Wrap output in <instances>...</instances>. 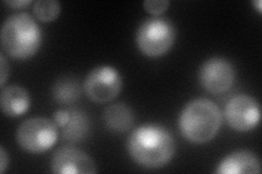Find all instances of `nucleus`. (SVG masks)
I'll return each mask as SVG.
<instances>
[{
	"label": "nucleus",
	"instance_id": "nucleus-1",
	"mask_svg": "<svg viewBox=\"0 0 262 174\" xmlns=\"http://www.w3.org/2000/svg\"><path fill=\"white\" fill-rule=\"evenodd\" d=\"M126 148L130 158L140 167L158 170L174 158L176 142L165 127L158 123H146L131 132Z\"/></svg>",
	"mask_w": 262,
	"mask_h": 174
},
{
	"label": "nucleus",
	"instance_id": "nucleus-2",
	"mask_svg": "<svg viewBox=\"0 0 262 174\" xmlns=\"http://www.w3.org/2000/svg\"><path fill=\"white\" fill-rule=\"evenodd\" d=\"M223 122L219 106L207 98H195L179 114L180 133L193 144H206L216 136Z\"/></svg>",
	"mask_w": 262,
	"mask_h": 174
},
{
	"label": "nucleus",
	"instance_id": "nucleus-3",
	"mask_svg": "<svg viewBox=\"0 0 262 174\" xmlns=\"http://www.w3.org/2000/svg\"><path fill=\"white\" fill-rule=\"evenodd\" d=\"M4 53L14 59L26 60L35 56L42 46L43 33L28 12H18L4 21L0 33Z\"/></svg>",
	"mask_w": 262,
	"mask_h": 174
},
{
	"label": "nucleus",
	"instance_id": "nucleus-4",
	"mask_svg": "<svg viewBox=\"0 0 262 174\" xmlns=\"http://www.w3.org/2000/svg\"><path fill=\"white\" fill-rule=\"evenodd\" d=\"M176 27L164 16H152L139 26L136 44L146 57L158 58L167 54L176 40Z\"/></svg>",
	"mask_w": 262,
	"mask_h": 174
},
{
	"label": "nucleus",
	"instance_id": "nucleus-5",
	"mask_svg": "<svg viewBox=\"0 0 262 174\" xmlns=\"http://www.w3.org/2000/svg\"><path fill=\"white\" fill-rule=\"evenodd\" d=\"M15 139L24 152L42 154L57 143L58 128L51 119L44 117L29 118L16 129Z\"/></svg>",
	"mask_w": 262,
	"mask_h": 174
},
{
	"label": "nucleus",
	"instance_id": "nucleus-6",
	"mask_svg": "<svg viewBox=\"0 0 262 174\" xmlns=\"http://www.w3.org/2000/svg\"><path fill=\"white\" fill-rule=\"evenodd\" d=\"M122 78L112 65H100L88 73L83 82L85 95L96 104L114 101L122 89Z\"/></svg>",
	"mask_w": 262,
	"mask_h": 174
},
{
	"label": "nucleus",
	"instance_id": "nucleus-7",
	"mask_svg": "<svg viewBox=\"0 0 262 174\" xmlns=\"http://www.w3.org/2000/svg\"><path fill=\"white\" fill-rule=\"evenodd\" d=\"M235 78L234 65L223 57L209 58L202 62L198 71L200 85L213 95L227 92L233 86Z\"/></svg>",
	"mask_w": 262,
	"mask_h": 174
},
{
	"label": "nucleus",
	"instance_id": "nucleus-8",
	"mask_svg": "<svg viewBox=\"0 0 262 174\" xmlns=\"http://www.w3.org/2000/svg\"><path fill=\"white\" fill-rule=\"evenodd\" d=\"M224 118L233 130L237 132H249L255 129L260 122V104L255 97L247 94H238L227 102Z\"/></svg>",
	"mask_w": 262,
	"mask_h": 174
},
{
	"label": "nucleus",
	"instance_id": "nucleus-9",
	"mask_svg": "<svg viewBox=\"0 0 262 174\" xmlns=\"http://www.w3.org/2000/svg\"><path fill=\"white\" fill-rule=\"evenodd\" d=\"M51 170L56 174H94L97 167L92 157L68 145L57 149L51 159Z\"/></svg>",
	"mask_w": 262,
	"mask_h": 174
},
{
	"label": "nucleus",
	"instance_id": "nucleus-10",
	"mask_svg": "<svg viewBox=\"0 0 262 174\" xmlns=\"http://www.w3.org/2000/svg\"><path fill=\"white\" fill-rule=\"evenodd\" d=\"M261 162L256 154L249 151H236L225 156L215 169L217 174H259Z\"/></svg>",
	"mask_w": 262,
	"mask_h": 174
},
{
	"label": "nucleus",
	"instance_id": "nucleus-11",
	"mask_svg": "<svg viewBox=\"0 0 262 174\" xmlns=\"http://www.w3.org/2000/svg\"><path fill=\"white\" fill-rule=\"evenodd\" d=\"M30 106L31 97L24 87L20 85H9L2 88L0 107L6 117H20L29 110Z\"/></svg>",
	"mask_w": 262,
	"mask_h": 174
},
{
	"label": "nucleus",
	"instance_id": "nucleus-12",
	"mask_svg": "<svg viewBox=\"0 0 262 174\" xmlns=\"http://www.w3.org/2000/svg\"><path fill=\"white\" fill-rule=\"evenodd\" d=\"M62 138L69 143H81L91 132V120L83 110L68 109V119L60 128Z\"/></svg>",
	"mask_w": 262,
	"mask_h": 174
},
{
	"label": "nucleus",
	"instance_id": "nucleus-13",
	"mask_svg": "<svg viewBox=\"0 0 262 174\" xmlns=\"http://www.w3.org/2000/svg\"><path fill=\"white\" fill-rule=\"evenodd\" d=\"M105 127L113 133H125L134 127L135 112L124 103L110 105L103 111Z\"/></svg>",
	"mask_w": 262,
	"mask_h": 174
},
{
	"label": "nucleus",
	"instance_id": "nucleus-14",
	"mask_svg": "<svg viewBox=\"0 0 262 174\" xmlns=\"http://www.w3.org/2000/svg\"><path fill=\"white\" fill-rule=\"evenodd\" d=\"M81 92L80 82L73 76H62L52 86V97L55 103L63 106L75 104L80 98Z\"/></svg>",
	"mask_w": 262,
	"mask_h": 174
},
{
	"label": "nucleus",
	"instance_id": "nucleus-15",
	"mask_svg": "<svg viewBox=\"0 0 262 174\" xmlns=\"http://www.w3.org/2000/svg\"><path fill=\"white\" fill-rule=\"evenodd\" d=\"M61 6L57 0H37L33 5V13L35 18L43 22H51L58 18Z\"/></svg>",
	"mask_w": 262,
	"mask_h": 174
},
{
	"label": "nucleus",
	"instance_id": "nucleus-16",
	"mask_svg": "<svg viewBox=\"0 0 262 174\" xmlns=\"http://www.w3.org/2000/svg\"><path fill=\"white\" fill-rule=\"evenodd\" d=\"M170 5L169 0H145L143 8L146 12L151 13L154 16H160L165 12Z\"/></svg>",
	"mask_w": 262,
	"mask_h": 174
},
{
	"label": "nucleus",
	"instance_id": "nucleus-17",
	"mask_svg": "<svg viewBox=\"0 0 262 174\" xmlns=\"http://www.w3.org/2000/svg\"><path fill=\"white\" fill-rule=\"evenodd\" d=\"M9 73H10L9 63L7 62L5 54L3 53L0 55V86H2V88L5 87L6 81L8 77H9Z\"/></svg>",
	"mask_w": 262,
	"mask_h": 174
},
{
	"label": "nucleus",
	"instance_id": "nucleus-18",
	"mask_svg": "<svg viewBox=\"0 0 262 174\" xmlns=\"http://www.w3.org/2000/svg\"><path fill=\"white\" fill-rule=\"evenodd\" d=\"M9 155L7 154L4 146H0V173H5L8 165H9Z\"/></svg>",
	"mask_w": 262,
	"mask_h": 174
},
{
	"label": "nucleus",
	"instance_id": "nucleus-19",
	"mask_svg": "<svg viewBox=\"0 0 262 174\" xmlns=\"http://www.w3.org/2000/svg\"><path fill=\"white\" fill-rule=\"evenodd\" d=\"M32 0H4V4L14 9H21V8L28 7L32 4Z\"/></svg>",
	"mask_w": 262,
	"mask_h": 174
},
{
	"label": "nucleus",
	"instance_id": "nucleus-20",
	"mask_svg": "<svg viewBox=\"0 0 262 174\" xmlns=\"http://www.w3.org/2000/svg\"><path fill=\"white\" fill-rule=\"evenodd\" d=\"M252 5L256 6V8H257V10H258L259 13L262 12V10H261V9H262V2H261V0H257V2H253Z\"/></svg>",
	"mask_w": 262,
	"mask_h": 174
}]
</instances>
